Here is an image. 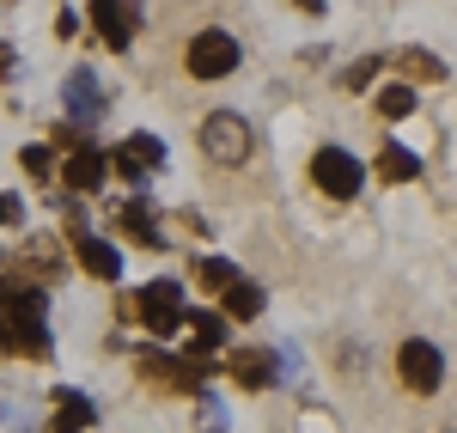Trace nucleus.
Here are the masks:
<instances>
[{"label":"nucleus","instance_id":"7","mask_svg":"<svg viewBox=\"0 0 457 433\" xmlns=\"http://www.w3.org/2000/svg\"><path fill=\"white\" fill-rule=\"evenodd\" d=\"M141 379H153V385H165V391H202V379H208V361H171V354H141Z\"/></svg>","mask_w":457,"mask_h":433},{"label":"nucleus","instance_id":"15","mask_svg":"<svg viewBox=\"0 0 457 433\" xmlns=\"http://www.w3.org/2000/svg\"><path fill=\"white\" fill-rule=\"evenodd\" d=\"M183 324L195 329V342H189V354H195V361H202V354H213V348L226 342V318H220V312H189Z\"/></svg>","mask_w":457,"mask_h":433},{"label":"nucleus","instance_id":"3","mask_svg":"<svg viewBox=\"0 0 457 433\" xmlns=\"http://www.w3.org/2000/svg\"><path fill=\"white\" fill-rule=\"evenodd\" d=\"M135 312H141L146 336H177L183 318H189V305H183V281H146L141 299H135Z\"/></svg>","mask_w":457,"mask_h":433},{"label":"nucleus","instance_id":"20","mask_svg":"<svg viewBox=\"0 0 457 433\" xmlns=\"http://www.w3.org/2000/svg\"><path fill=\"white\" fill-rule=\"evenodd\" d=\"M403 73H409V79H445V62L427 55V49H409V55H403Z\"/></svg>","mask_w":457,"mask_h":433},{"label":"nucleus","instance_id":"19","mask_svg":"<svg viewBox=\"0 0 457 433\" xmlns=\"http://www.w3.org/2000/svg\"><path fill=\"white\" fill-rule=\"evenodd\" d=\"M409 110H415V92H409V86H385V92H378V116H385V122H403Z\"/></svg>","mask_w":457,"mask_h":433},{"label":"nucleus","instance_id":"4","mask_svg":"<svg viewBox=\"0 0 457 433\" xmlns=\"http://www.w3.org/2000/svg\"><path fill=\"white\" fill-rule=\"evenodd\" d=\"M396 379H403L415 397H433V391L445 385V354H439L433 342H421V336H409V342L396 348Z\"/></svg>","mask_w":457,"mask_h":433},{"label":"nucleus","instance_id":"23","mask_svg":"<svg viewBox=\"0 0 457 433\" xmlns=\"http://www.w3.org/2000/svg\"><path fill=\"white\" fill-rule=\"evenodd\" d=\"M195 403H202V433H226V409L213 397H202V391H195Z\"/></svg>","mask_w":457,"mask_h":433},{"label":"nucleus","instance_id":"18","mask_svg":"<svg viewBox=\"0 0 457 433\" xmlns=\"http://www.w3.org/2000/svg\"><path fill=\"white\" fill-rule=\"evenodd\" d=\"M195 281H202L208 293H226V287H238V269L220 262V256H202V262H195Z\"/></svg>","mask_w":457,"mask_h":433},{"label":"nucleus","instance_id":"11","mask_svg":"<svg viewBox=\"0 0 457 433\" xmlns=\"http://www.w3.org/2000/svg\"><path fill=\"white\" fill-rule=\"evenodd\" d=\"M49 397H55V421H49V433H86L92 421H98V409L79 397V391H68V385H55Z\"/></svg>","mask_w":457,"mask_h":433},{"label":"nucleus","instance_id":"24","mask_svg":"<svg viewBox=\"0 0 457 433\" xmlns=\"http://www.w3.org/2000/svg\"><path fill=\"white\" fill-rule=\"evenodd\" d=\"M12 220H19V202H12V196H0V226H12Z\"/></svg>","mask_w":457,"mask_h":433},{"label":"nucleus","instance_id":"12","mask_svg":"<svg viewBox=\"0 0 457 433\" xmlns=\"http://www.w3.org/2000/svg\"><path fill=\"white\" fill-rule=\"evenodd\" d=\"M153 165H165V146L153 141V135H129V146H122V159H116V171L129 183H141Z\"/></svg>","mask_w":457,"mask_h":433},{"label":"nucleus","instance_id":"6","mask_svg":"<svg viewBox=\"0 0 457 433\" xmlns=\"http://www.w3.org/2000/svg\"><path fill=\"white\" fill-rule=\"evenodd\" d=\"M92 31L104 37L110 49H135V31H141V6L135 0H92Z\"/></svg>","mask_w":457,"mask_h":433},{"label":"nucleus","instance_id":"17","mask_svg":"<svg viewBox=\"0 0 457 433\" xmlns=\"http://www.w3.org/2000/svg\"><path fill=\"white\" fill-rule=\"evenodd\" d=\"M262 312V287L238 275V287H226V318H256Z\"/></svg>","mask_w":457,"mask_h":433},{"label":"nucleus","instance_id":"14","mask_svg":"<svg viewBox=\"0 0 457 433\" xmlns=\"http://www.w3.org/2000/svg\"><path fill=\"white\" fill-rule=\"evenodd\" d=\"M122 232H129L135 245H146V251H159V245H165V238H159V214H153V202H141V196L122 208Z\"/></svg>","mask_w":457,"mask_h":433},{"label":"nucleus","instance_id":"8","mask_svg":"<svg viewBox=\"0 0 457 433\" xmlns=\"http://www.w3.org/2000/svg\"><path fill=\"white\" fill-rule=\"evenodd\" d=\"M68 238H73V256H79V269H86V275H98V281H116V275H122L116 245H110V238H98L92 226H79V220H73Z\"/></svg>","mask_w":457,"mask_h":433},{"label":"nucleus","instance_id":"10","mask_svg":"<svg viewBox=\"0 0 457 433\" xmlns=\"http://www.w3.org/2000/svg\"><path fill=\"white\" fill-rule=\"evenodd\" d=\"M62 104H68L73 122H98L110 98H104V86L92 79V68H73V73H68V92H62Z\"/></svg>","mask_w":457,"mask_h":433},{"label":"nucleus","instance_id":"13","mask_svg":"<svg viewBox=\"0 0 457 433\" xmlns=\"http://www.w3.org/2000/svg\"><path fill=\"white\" fill-rule=\"evenodd\" d=\"M226 372H232L245 391H269V385H275V361H269V354H256V348H238V354L226 361Z\"/></svg>","mask_w":457,"mask_h":433},{"label":"nucleus","instance_id":"22","mask_svg":"<svg viewBox=\"0 0 457 433\" xmlns=\"http://www.w3.org/2000/svg\"><path fill=\"white\" fill-rule=\"evenodd\" d=\"M19 165H25L31 178H49V171H55V153H49V146H25V153H19Z\"/></svg>","mask_w":457,"mask_h":433},{"label":"nucleus","instance_id":"9","mask_svg":"<svg viewBox=\"0 0 457 433\" xmlns=\"http://www.w3.org/2000/svg\"><path fill=\"white\" fill-rule=\"evenodd\" d=\"M110 178V159L98 153V146H73L68 165H62V183H68L73 196H92V189H104Z\"/></svg>","mask_w":457,"mask_h":433},{"label":"nucleus","instance_id":"25","mask_svg":"<svg viewBox=\"0 0 457 433\" xmlns=\"http://www.w3.org/2000/svg\"><path fill=\"white\" fill-rule=\"evenodd\" d=\"M299 6H305V12H323V0H299Z\"/></svg>","mask_w":457,"mask_h":433},{"label":"nucleus","instance_id":"16","mask_svg":"<svg viewBox=\"0 0 457 433\" xmlns=\"http://www.w3.org/2000/svg\"><path fill=\"white\" fill-rule=\"evenodd\" d=\"M378 178H385V183H409V178H421V159H415L409 146L385 141V153H378Z\"/></svg>","mask_w":457,"mask_h":433},{"label":"nucleus","instance_id":"5","mask_svg":"<svg viewBox=\"0 0 457 433\" xmlns=\"http://www.w3.org/2000/svg\"><path fill=\"white\" fill-rule=\"evenodd\" d=\"M183 68L195 73V79H226V73L238 68V37L232 31H195L189 49H183Z\"/></svg>","mask_w":457,"mask_h":433},{"label":"nucleus","instance_id":"2","mask_svg":"<svg viewBox=\"0 0 457 433\" xmlns=\"http://www.w3.org/2000/svg\"><path fill=\"white\" fill-rule=\"evenodd\" d=\"M312 183L329 196V202H353L360 183H366V165L353 159L348 146H317L312 153Z\"/></svg>","mask_w":457,"mask_h":433},{"label":"nucleus","instance_id":"21","mask_svg":"<svg viewBox=\"0 0 457 433\" xmlns=\"http://www.w3.org/2000/svg\"><path fill=\"white\" fill-rule=\"evenodd\" d=\"M378 68H385V55H366V62H353V68L342 73V92H360V86H372V79H378Z\"/></svg>","mask_w":457,"mask_h":433},{"label":"nucleus","instance_id":"1","mask_svg":"<svg viewBox=\"0 0 457 433\" xmlns=\"http://www.w3.org/2000/svg\"><path fill=\"white\" fill-rule=\"evenodd\" d=\"M202 153H208L213 165H245L250 153H256V135H250V122L238 110H213L208 122H202Z\"/></svg>","mask_w":457,"mask_h":433}]
</instances>
